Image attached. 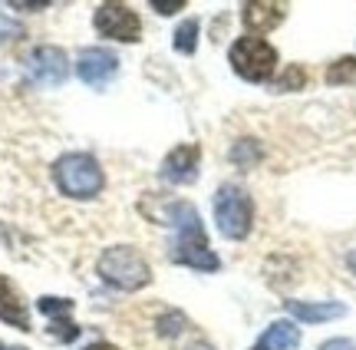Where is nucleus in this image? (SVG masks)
Wrapping results in <instances>:
<instances>
[{
    "label": "nucleus",
    "instance_id": "obj_1",
    "mask_svg": "<svg viewBox=\"0 0 356 350\" xmlns=\"http://www.w3.org/2000/svg\"><path fill=\"white\" fill-rule=\"evenodd\" d=\"M155 218L162 221V225H175L178 228V238H175V245H172V261L175 264H188L195 271H218L221 268L218 255L208 248V234H204L195 205L175 202V205H165V212L155 215Z\"/></svg>",
    "mask_w": 356,
    "mask_h": 350
},
{
    "label": "nucleus",
    "instance_id": "obj_2",
    "mask_svg": "<svg viewBox=\"0 0 356 350\" xmlns=\"http://www.w3.org/2000/svg\"><path fill=\"white\" fill-rule=\"evenodd\" d=\"M96 271H99V278L106 285L119 287V291H139V287H145L152 281L149 261L129 245L106 248L99 255V261H96Z\"/></svg>",
    "mask_w": 356,
    "mask_h": 350
},
{
    "label": "nucleus",
    "instance_id": "obj_3",
    "mask_svg": "<svg viewBox=\"0 0 356 350\" xmlns=\"http://www.w3.org/2000/svg\"><path fill=\"white\" fill-rule=\"evenodd\" d=\"M53 179L60 185V192L70 198H96L102 192V169L99 162L86 152H70L53 166Z\"/></svg>",
    "mask_w": 356,
    "mask_h": 350
},
{
    "label": "nucleus",
    "instance_id": "obj_4",
    "mask_svg": "<svg viewBox=\"0 0 356 350\" xmlns=\"http://www.w3.org/2000/svg\"><path fill=\"white\" fill-rule=\"evenodd\" d=\"M215 221H218V232L225 238H231V241L248 238L251 225H254L251 195L244 192L241 185H221L215 195Z\"/></svg>",
    "mask_w": 356,
    "mask_h": 350
},
{
    "label": "nucleus",
    "instance_id": "obj_5",
    "mask_svg": "<svg viewBox=\"0 0 356 350\" xmlns=\"http://www.w3.org/2000/svg\"><path fill=\"white\" fill-rule=\"evenodd\" d=\"M231 66L248 83H264L277 66V50L261 37H241L231 47Z\"/></svg>",
    "mask_w": 356,
    "mask_h": 350
},
{
    "label": "nucleus",
    "instance_id": "obj_6",
    "mask_svg": "<svg viewBox=\"0 0 356 350\" xmlns=\"http://www.w3.org/2000/svg\"><path fill=\"white\" fill-rule=\"evenodd\" d=\"M92 24H96V30L102 37L119 40V43H136L142 37L139 13L132 7H126V3H102V7H96Z\"/></svg>",
    "mask_w": 356,
    "mask_h": 350
},
{
    "label": "nucleus",
    "instance_id": "obj_7",
    "mask_svg": "<svg viewBox=\"0 0 356 350\" xmlns=\"http://www.w3.org/2000/svg\"><path fill=\"white\" fill-rule=\"evenodd\" d=\"M24 70L33 86H60L70 73V63H66V53L60 47H37L26 56Z\"/></svg>",
    "mask_w": 356,
    "mask_h": 350
},
{
    "label": "nucleus",
    "instance_id": "obj_8",
    "mask_svg": "<svg viewBox=\"0 0 356 350\" xmlns=\"http://www.w3.org/2000/svg\"><path fill=\"white\" fill-rule=\"evenodd\" d=\"M76 73H79V79H83L86 86L102 90V86L119 73V56H115L113 50H102V47H89V50L79 53Z\"/></svg>",
    "mask_w": 356,
    "mask_h": 350
},
{
    "label": "nucleus",
    "instance_id": "obj_9",
    "mask_svg": "<svg viewBox=\"0 0 356 350\" xmlns=\"http://www.w3.org/2000/svg\"><path fill=\"white\" fill-rule=\"evenodd\" d=\"M198 162H202V149L195 143L175 145L162 162V179L172 182V185H188L198 175Z\"/></svg>",
    "mask_w": 356,
    "mask_h": 350
},
{
    "label": "nucleus",
    "instance_id": "obj_10",
    "mask_svg": "<svg viewBox=\"0 0 356 350\" xmlns=\"http://www.w3.org/2000/svg\"><path fill=\"white\" fill-rule=\"evenodd\" d=\"M287 7L284 3H274V0H254V3H244L241 7V20L251 33H267L284 20Z\"/></svg>",
    "mask_w": 356,
    "mask_h": 350
},
{
    "label": "nucleus",
    "instance_id": "obj_11",
    "mask_svg": "<svg viewBox=\"0 0 356 350\" xmlns=\"http://www.w3.org/2000/svg\"><path fill=\"white\" fill-rule=\"evenodd\" d=\"M287 314L297 317V321H307V324H323V321H333V317H343L346 308L340 301H287Z\"/></svg>",
    "mask_w": 356,
    "mask_h": 350
},
{
    "label": "nucleus",
    "instance_id": "obj_12",
    "mask_svg": "<svg viewBox=\"0 0 356 350\" xmlns=\"http://www.w3.org/2000/svg\"><path fill=\"white\" fill-rule=\"evenodd\" d=\"M0 321L3 324L17 327V331H30V314H26V304L20 301L17 287L0 274Z\"/></svg>",
    "mask_w": 356,
    "mask_h": 350
},
{
    "label": "nucleus",
    "instance_id": "obj_13",
    "mask_svg": "<svg viewBox=\"0 0 356 350\" xmlns=\"http://www.w3.org/2000/svg\"><path fill=\"white\" fill-rule=\"evenodd\" d=\"M297 344H300V331H297V324H291V321H277V324H270L264 331V337H261L257 347H264V350H297Z\"/></svg>",
    "mask_w": 356,
    "mask_h": 350
},
{
    "label": "nucleus",
    "instance_id": "obj_14",
    "mask_svg": "<svg viewBox=\"0 0 356 350\" xmlns=\"http://www.w3.org/2000/svg\"><path fill=\"white\" fill-rule=\"evenodd\" d=\"M327 83H330V86H350V83H356V56L333 60V63L327 66Z\"/></svg>",
    "mask_w": 356,
    "mask_h": 350
},
{
    "label": "nucleus",
    "instance_id": "obj_15",
    "mask_svg": "<svg viewBox=\"0 0 356 350\" xmlns=\"http://www.w3.org/2000/svg\"><path fill=\"white\" fill-rule=\"evenodd\" d=\"M172 43H175V50H178V53L191 56V53H195V43H198V20H185V24H181V26L175 30Z\"/></svg>",
    "mask_w": 356,
    "mask_h": 350
},
{
    "label": "nucleus",
    "instance_id": "obj_16",
    "mask_svg": "<svg viewBox=\"0 0 356 350\" xmlns=\"http://www.w3.org/2000/svg\"><path fill=\"white\" fill-rule=\"evenodd\" d=\"M257 159H261V149L254 145V139H241V143H234V149H231V162H234V166L251 169Z\"/></svg>",
    "mask_w": 356,
    "mask_h": 350
},
{
    "label": "nucleus",
    "instance_id": "obj_17",
    "mask_svg": "<svg viewBox=\"0 0 356 350\" xmlns=\"http://www.w3.org/2000/svg\"><path fill=\"white\" fill-rule=\"evenodd\" d=\"M304 83H307V70L300 63H291L284 73H280L277 90L280 93H293V90H304Z\"/></svg>",
    "mask_w": 356,
    "mask_h": 350
},
{
    "label": "nucleus",
    "instance_id": "obj_18",
    "mask_svg": "<svg viewBox=\"0 0 356 350\" xmlns=\"http://www.w3.org/2000/svg\"><path fill=\"white\" fill-rule=\"evenodd\" d=\"M37 308H40V314L60 317V314H70V311H73V301H66V298H40Z\"/></svg>",
    "mask_w": 356,
    "mask_h": 350
},
{
    "label": "nucleus",
    "instance_id": "obj_19",
    "mask_svg": "<svg viewBox=\"0 0 356 350\" xmlns=\"http://www.w3.org/2000/svg\"><path fill=\"white\" fill-rule=\"evenodd\" d=\"M185 331V317L181 314H162L159 317V334L162 337H178Z\"/></svg>",
    "mask_w": 356,
    "mask_h": 350
},
{
    "label": "nucleus",
    "instance_id": "obj_20",
    "mask_svg": "<svg viewBox=\"0 0 356 350\" xmlns=\"http://www.w3.org/2000/svg\"><path fill=\"white\" fill-rule=\"evenodd\" d=\"M50 334H53V337H60V340H76L79 337V327L70 324V321H56V324L50 327Z\"/></svg>",
    "mask_w": 356,
    "mask_h": 350
},
{
    "label": "nucleus",
    "instance_id": "obj_21",
    "mask_svg": "<svg viewBox=\"0 0 356 350\" xmlns=\"http://www.w3.org/2000/svg\"><path fill=\"white\" fill-rule=\"evenodd\" d=\"M20 37H24V30L17 24H10L7 17H0V47H3L7 40H20Z\"/></svg>",
    "mask_w": 356,
    "mask_h": 350
},
{
    "label": "nucleus",
    "instance_id": "obj_22",
    "mask_svg": "<svg viewBox=\"0 0 356 350\" xmlns=\"http://www.w3.org/2000/svg\"><path fill=\"white\" fill-rule=\"evenodd\" d=\"M181 7H185V0H175V3H172V0H152V10L162 13V17H168V13L181 10Z\"/></svg>",
    "mask_w": 356,
    "mask_h": 350
},
{
    "label": "nucleus",
    "instance_id": "obj_23",
    "mask_svg": "<svg viewBox=\"0 0 356 350\" xmlns=\"http://www.w3.org/2000/svg\"><path fill=\"white\" fill-rule=\"evenodd\" d=\"M317 350H356L353 340H346V337H337V340H327V344H320Z\"/></svg>",
    "mask_w": 356,
    "mask_h": 350
},
{
    "label": "nucleus",
    "instance_id": "obj_24",
    "mask_svg": "<svg viewBox=\"0 0 356 350\" xmlns=\"http://www.w3.org/2000/svg\"><path fill=\"white\" fill-rule=\"evenodd\" d=\"M13 10H43L47 3H10Z\"/></svg>",
    "mask_w": 356,
    "mask_h": 350
},
{
    "label": "nucleus",
    "instance_id": "obj_25",
    "mask_svg": "<svg viewBox=\"0 0 356 350\" xmlns=\"http://www.w3.org/2000/svg\"><path fill=\"white\" fill-rule=\"evenodd\" d=\"M86 350H119V347H113V344H106V340H96V344H89Z\"/></svg>",
    "mask_w": 356,
    "mask_h": 350
},
{
    "label": "nucleus",
    "instance_id": "obj_26",
    "mask_svg": "<svg viewBox=\"0 0 356 350\" xmlns=\"http://www.w3.org/2000/svg\"><path fill=\"white\" fill-rule=\"evenodd\" d=\"M346 264H350V271L356 274V248H353V251H350V258H346Z\"/></svg>",
    "mask_w": 356,
    "mask_h": 350
},
{
    "label": "nucleus",
    "instance_id": "obj_27",
    "mask_svg": "<svg viewBox=\"0 0 356 350\" xmlns=\"http://www.w3.org/2000/svg\"><path fill=\"white\" fill-rule=\"evenodd\" d=\"M188 350H215V347H211V344H202V340H198V344H191Z\"/></svg>",
    "mask_w": 356,
    "mask_h": 350
},
{
    "label": "nucleus",
    "instance_id": "obj_28",
    "mask_svg": "<svg viewBox=\"0 0 356 350\" xmlns=\"http://www.w3.org/2000/svg\"><path fill=\"white\" fill-rule=\"evenodd\" d=\"M254 350H264V347H254Z\"/></svg>",
    "mask_w": 356,
    "mask_h": 350
},
{
    "label": "nucleus",
    "instance_id": "obj_29",
    "mask_svg": "<svg viewBox=\"0 0 356 350\" xmlns=\"http://www.w3.org/2000/svg\"><path fill=\"white\" fill-rule=\"evenodd\" d=\"M0 350H3V347H0Z\"/></svg>",
    "mask_w": 356,
    "mask_h": 350
}]
</instances>
